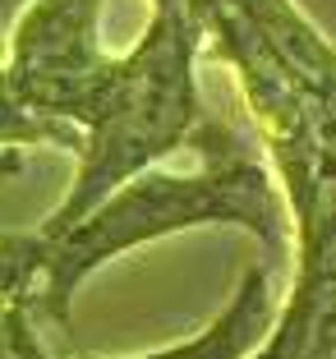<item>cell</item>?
<instances>
[{"label":"cell","instance_id":"obj_1","mask_svg":"<svg viewBox=\"0 0 336 359\" xmlns=\"http://www.w3.org/2000/svg\"><path fill=\"white\" fill-rule=\"evenodd\" d=\"M189 157L184 170L152 166L134 175L69 231H5V304H19L37 323L65 332L74 290L97 267L138 244H157L199 226H240L263 244V263L281 267L295 254V222L249 111H208L189 138Z\"/></svg>","mask_w":336,"mask_h":359},{"label":"cell","instance_id":"obj_2","mask_svg":"<svg viewBox=\"0 0 336 359\" xmlns=\"http://www.w3.org/2000/svg\"><path fill=\"white\" fill-rule=\"evenodd\" d=\"M276 267L253 263L249 272L240 276L231 304L212 318L199 337L180 341V346L166 350H147V355H129V359H249L253 350L272 337L276 318H281V304H276V285H272ZM5 355L14 359H51L37 337V318L19 304H5ZM79 359H97V355H79Z\"/></svg>","mask_w":336,"mask_h":359},{"label":"cell","instance_id":"obj_3","mask_svg":"<svg viewBox=\"0 0 336 359\" xmlns=\"http://www.w3.org/2000/svg\"><path fill=\"white\" fill-rule=\"evenodd\" d=\"M23 5H28V0H5V28H10V23L23 14Z\"/></svg>","mask_w":336,"mask_h":359}]
</instances>
